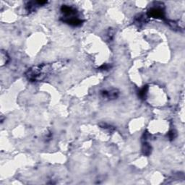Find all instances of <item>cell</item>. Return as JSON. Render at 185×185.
Here are the masks:
<instances>
[{"instance_id": "4", "label": "cell", "mask_w": 185, "mask_h": 185, "mask_svg": "<svg viewBox=\"0 0 185 185\" xmlns=\"http://www.w3.org/2000/svg\"><path fill=\"white\" fill-rule=\"evenodd\" d=\"M101 95L104 98H108L109 100L115 99L119 96V92L117 90H105L101 92Z\"/></svg>"}, {"instance_id": "7", "label": "cell", "mask_w": 185, "mask_h": 185, "mask_svg": "<svg viewBox=\"0 0 185 185\" xmlns=\"http://www.w3.org/2000/svg\"><path fill=\"white\" fill-rule=\"evenodd\" d=\"M148 86H144V87L142 88V89L140 90L139 92V96L140 97L143 99H145L147 96V93H148Z\"/></svg>"}, {"instance_id": "1", "label": "cell", "mask_w": 185, "mask_h": 185, "mask_svg": "<svg viewBox=\"0 0 185 185\" xmlns=\"http://www.w3.org/2000/svg\"><path fill=\"white\" fill-rule=\"evenodd\" d=\"M64 65V62H57L51 64H42L34 66L30 69L26 73V77L31 81H41L48 76L49 74L59 69H61Z\"/></svg>"}, {"instance_id": "2", "label": "cell", "mask_w": 185, "mask_h": 185, "mask_svg": "<svg viewBox=\"0 0 185 185\" xmlns=\"http://www.w3.org/2000/svg\"><path fill=\"white\" fill-rule=\"evenodd\" d=\"M62 13L63 14L64 22L67 23V24L72 25V26H80L83 23V20L80 19L77 16V10L75 8L70 7L67 5H63L61 8Z\"/></svg>"}, {"instance_id": "8", "label": "cell", "mask_w": 185, "mask_h": 185, "mask_svg": "<svg viewBox=\"0 0 185 185\" xmlns=\"http://www.w3.org/2000/svg\"><path fill=\"white\" fill-rule=\"evenodd\" d=\"M176 137V133L175 131L172 130V131H171V132H170L169 133V138L171 139V140L174 139Z\"/></svg>"}, {"instance_id": "6", "label": "cell", "mask_w": 185, "mask_h": 185, "mask_svg": "<svg viewBox=\"0 0 185 185\" xmlns=\"http://www.w3.org/2000/svg\"><path fill=\"white\" fill-rule=\"evenodd\" d=\"M143 153L146 155V156H148V155L150 154L151 153V146L150 145L149 143H146L145 142L143 145Z\"/></svg>"}, {"instance_id": "5", "label": "cell", "mask_w": 185, "mask_h": 185, "mask_svg": "<svg viewBox=\"0 0 185 185\" xmlns=\"http://www.w3.org/2000/svg\"><path fill=\"white\" fill-rule=\"evenodd\" d=\"M147 18L148 17L145 15H143V14L138 15L135 17V23L139 25H143L144 23L147 22Z\"/></svg>"}, {"instance_id": "3", "label": "cell", "mask_w": 185, "mask_h": 185, "mask_svg": "<svg viewBox=\"0 0 185 185\" xmlns=\"http://www.w3.org/2000/svg\"><path fill=\"white\" fill-rule=\"evenodd\" d=\"M148 17H152L155 18H164V12H163L162 7H153L148 12Z\"/></svg>"}]
</instances>
